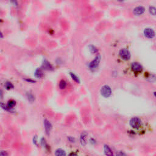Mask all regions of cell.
<instances>
[{"label":"cell","instance_id":"cell-5","mask_svg":"<svg viewBox=\"0 0 156 156\" xmlns=\"http://www.w3.org/2000/svg\"><path fill=\"white\" fill-rule=\"evenodd\" d=\"M144 35L146 38H153L155 36V32L151 28H146L144 30Z\"/></svg>","mask_w":156,"mask_h":156},{"label":"cell","instance_id":"cell-6","mask_svg":"<svg viewBox=\"0 0 156 156\" xmlns=\"http://www.w3.org/2000/svg\"><path fill=\"white\" fill-rule=\"evenodd\" d=\"M131 68H132L133 71L135 72H141L143 70V67L141 66V65L138 62L132 63V65H131Z\"/></svg>","mask_w":156,"mask_h":156},{"label":"cell","instance_id":"cell-17","mask_svg":"<svg viewBox=\"0 0 156 156\" xmlns=\"http://www.w3.org/2000/svg\"><path fill=\"white\" fill-rule=\"evenodd\" d=\"M67 87V82L64 80H62L59 82V88L61 89H64Z\"/></svg>","mask_w":156,"mask_h":156},{"label":"cell","instance_id":"cell-18","mask_svg":"<svg viewBox=\"0 0 156 156\" xmlns=\"http://www.w3.org/2000/svg\"><path fill=\"white\" fill-rule=\"evenodd\" d=\"M149 11H150V13L151 14V15H156V8H154V7L153 6L150 7Z\"/></svg>","mask_w":156,"mask_h":156},{"label":"cell","instance_id":"cell-11","mask_svg":"<svg viewBox=\"0 0 156 156\" xmlns=\"http://www.w3.org/2000/svg\"><path fill=\"white\" fill-rule=\"evenodd\" d=\"M104 152H105V154H106V155H113L112 151L111 150L109 146H107V145H105L104 147Z\"/></svg>","mask_w":156,"mask_h":156},{"label":"cell","instance_id":"cell-26","mask_svg":"<svg viewBox=\"0 0 156 156\" xmlns=\"http://www.w3.org/2000/svg\"><path fill=\"white\" fill-rule=\"evenodd\" d=\"M119 1H123V0H119Z\"/></svg>","mask_w":156,"mask_h":156},{"label":"cell","instance_id":"cell-22","mask_svg":"<svg viewBox=\"0 0 156 156\" xmlns=\"http://www.w3.org/2000/svg\"><path fill=\"white\" fill-rule=\"evenodd\" d=\"M68 140L71 141V142H74V138L71 137V136H69Z\"/></svg>","mask_w":156,"mask_h":156},{"label":"cell","instance_id":"cell-1","mask_svg":"<svg viewBox=\"0 0 156 156\" xmlns=\"http://www.w3.org/2000/svg\"><path fill=\"white\" fill-rule=\"evenodd\" d=\"M101 94L102 96L105 98H108L112 94V90L111 88L110 87L107 85H105V86H102L100 90Z\"/></svg>","mask_w":156,"mask_h":156},{"label":"cell","instance_id":"cell-13","mask_svg":"<svg viewBox=\"0 0 156 156\" xmlns=\"http://www.w3.org/2000/svg\"><path fill=\"white\" fill-rule=\"evenodd\" d=\"M55 155H66V153H65V151L64 150H61V149H58V150H57L56 152H55Z\"/></svg>","mask_w":156,"mask_h":156},{"label":"cell","instance_id":"cell-15","mask_svg":"<svg viewBox=\"0 0 156 156\" xmlns=\"http://www.w3.org/2000/svg\"><path fill=\"white\" fill-rule=\"evenodd\" d=\"M70 76H71V77H72V79H73V80L75 81V82H77V83H79L80 82V80H79V77H77V76L76 75V74H74L73 73H70Z\"/></svg>","mask_w":156,"mask_h":156},{"label":"cell","instance_id":"cell-23","mask_svg":"<svg viewBox=\"0 0 156 156\" xmlns=\"http://www.w3.org/2000/svg\"><path fill=\"white\" fill-rule=\"evenodd\" d=\"M1 155H8V153H6V152H5V153H3V151L1 152Z\"/></svg>","mask_w":156,"mask_h":156},{"label":"cell","instance_id":"cell-16","mask_svg":"<svg viewBox=\"0 0 156 156\" xmlns=\"http://www.w3.org/2000/svg\"><path fill=\"white\" fill-rule=\"evenodd\" d=\"M4 87H6V89H8V90H10V89H12V88H14V85L10 82H6V83H5Z\"/></svg>","mask_w":156,"mask_h":156},{"label":"cell","instance_id":"cell-2","mask_svg":"<svg viewBox=\"0 0 156 156\" xmlns=\"http://www.w3.org/2000/svg\"><path fill=\"white\" fill-rule=\"evenodd\" d=\"M101 61V56L100 55L98 56L95 58V59L93 61H92L89 64V68L90 70H94L95 69H96L98 67V65L100 64Z\"/></svg>","mask_w":156,"mask_h":156},{"label":"cell","instance_id":"cell-21","mask_svg":"<svg viewBox=\"0 0 156 156\" xmlns=\"http://www.w3.org/2000/svg\"><path fill=\"white\" fill-rule=\"evenodd\" d=\"M9 1L12 3V4H14V5H15V6H17L18 5L17 0H9Z\"/></svg>","mask_w":156,"mask_h":156},{"label":"cell","instance_id":"cell-24","mask_svg":"<svg viewBox=\"0 0 156 156\" xmlns=\"http://www.w3.org/2000/svg\"><path fill=\"white\" fill-rule=\"evenodd\" d=\"M26 81H28V82H34V81H32V80H28V79H26Z\"/></svg>","mask_w":156,"mask_h":156},{"label":"cell","instance_id":"cell-9","mask_svg":"<svg viewBox=\"0 0 156 156\" xmlns=\"http://www.w3.org/2000/svg\"><path fill=\"white\" fill-rule=\"evenodd\" d=\"M88 134L86 132H84L82 133L81 135V138H80V141H81V143L82 146H85L87 144V136Z\"/></svg>","mask_w":156,"mask_h":156},{"label":"cell","instance_id":"cell-20","mask_svg":"<svg viewBox=\"0 0 156 156\" xmlns=\"http://www.w3.org/2000/svg\"><path fill=\"white\" fill-rule=\"evenodd\" d=\"M28 100H29L30 101L32 102L34 101V100H35V98L34 96L33 95H32L31 93H29L28 95Z\"/></svg>","mask_w":156,"mask_h":156},{"label":"cell","instance_id":"cell-3","mask_svg":"<svg viewBox=\"0 0 156 156\" xmlns=\"http://www.w3.org/2000/svg\"><path fill=\"white\" fill-rule=\"evenodd\" d=\"M141 124V120L137 117H134L130 120L131 126L134 129H137L140 127Z\"/></svg>","mask_w":156,"mask_h":156},{"label":"cell","instance_id":"cell-12","mask_svg":"<svg viewBox=\"0 0 156 156\" xmlns=\"http://www.w3.org/2000/svg\"><path fill=\"white\" fill-rule=\"evenodd\" d=\"M35 76L37 78H41L43 76V72H42V70L41 69L38 68L37 69L36 71H35Z\"/></svg>","mask_w":156,"mask_h":156},{"label":"cell","instance_id":"cell-19","mask_svg":"<svg viewBox=\"0 0 156 156\" xmlns=\"http://www.w3.org/2000/svg\"><path fill=\"white\" fill-rule=\"evenodd\" d=\"M89 50L90 52H91L92 53H96L98 52V49L96 48L95 46H93V45H90L89 47Z\"/></svg>","mask_w":156,"mask_h":156},{"label":"cell","instance_id":"cell-25","mask_svg":"<svg viewBox=\"0 0 156 156\" xmlns=\"http://www.w3.org/2000/svg\"><path fill=\"white\" fill-rule=\"evenodd\" d=\"M154 96L156 97V92H154Z\"/></svg>","mask_w":156,"mask_h":156},{"label":"cell","instance_id":"cell-14","mask_svg":"<svg viewBox=\"0 0 156 156\" xmlns=\"http://www.w3.org/2000/svg\"><path fill=\"white\" fill-rule=\"evenodd\" d=\"M15 104H16V102H15V101L10 100V101H9L8 104V105H7V106H8V107L10 109H12V108H14V107H15Z\"/></svg>","mask_w":156,"mask_h":156},{"label":"cell","instance_id":"cell-8","mask_svg":"<svg viewBox=\"0 0 156 156\" xmlns=\"http://www.w3.org/2000/svg\"><path fill=\"white\" fill-rule=\"evenodd\" d=\"M44 126H45L46 133L48 135L52 129V125L49 121H48L47 120H44Z\"/></svg>","mask_w":156,"mask_h":156},{"label":"cell","instance_id":"cell-10","mask_svg":"<svg viewBox=\"0 0 156 156\" xmlns=\"http://www.w3.org/2000/svg\"><path fill=\"white\" fill-rule=\"evenodd\" d=\"M42 67L45 69V70H53V67L52 65L50 64V63L47 60H44L43 63L42 64Z\"/></svg>","mask_w":156,"mask_h":156},{"label":"cell","instance_id":"cell-7","mask_svg":"<svg viewBox=\"0 0 156 156\" xmlns=\"http://www.w3.org/2000/svg\"><path fill=\"white\" fill-rule=\"evenodd\" d=\"M145 11V9L143 6H138L136 7L134 9V14L135 15H141L144 13Z\"/></svg>","mask_w":156,"mask_h":156},{"label":"cell","instance_id":"cell-4","mask_svg":"<svg viewBox=\"0 0 156 156\" xmlns=\"http://www.w3.org/2000/svg\"><path fill=\"white\" fill-rule=\"evenodd\" d=\"M120 56L124 60H129L131 58L130 52L127 49L123 48L120 51Z\"/></svg>","mask_w":156,"mask_h":156}]
</instances>
